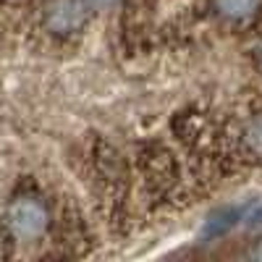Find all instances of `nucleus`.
I'll return each instance as SVG.
<instances>
[{"label": "nucleus", "mask_w": 262, "mask_h": 262, "mask_svg": "<svg viewBox=\"0 0 262 262\" xmlns=\"http://www.w3.org/2000/svg\"><path fill=\"white\" fill-rule=\"evenodd\" d=\"M48 226V210L42 202L32 200V196H21L16 200L8 210V228L21 236V238H32L42 233V228Z\"/></svg>", "instance_id": "obj_1"}, {"label": "nucleus", "mask_w": 262, "mask_h": 262, "mask_svg": "<svg viewBox=\"0 0 262 262\" xmlns=\"http://www.w3.org/2000/svg\"><path fill=\"white\" fill-rule=\"evenodd\" d=\"M215 3H217V8H221L226 16L244 18V16H249L259 6V0H215Z\"/></svg>", "instance_id": "obj_2"}]
</instances>
